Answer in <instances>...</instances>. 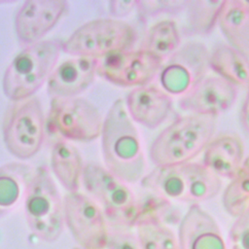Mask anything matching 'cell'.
Returning a JSON list of instances; mask_svg holds the SVG:
<instances>
[{"label": "cell", "instance_id": "5bb4252c", "mask_svg": "<svg viewBox=\"0 0 249 249\" xmlns=\"http://www.w3.org/2000/svg\"><path fill=\"white\" fill-rule=\"evenodd\" d=\"M237 92V88L225 79L206 76L180 96L178 105L189 114L215 118L233 105Z\"/></svg>", "mask_w": 249, "mask_h": 249}, {"label": "cell", "instance_id": "2e32d148", "mask_svg": "<svg viewBox=\"0 0 249 249\" xmlns=\"http://www.w3.org/2000/svg\"><path fill=\"white\" fill-rule=\"evenodd\" d=\"M180 249H227L216 220L199 204L190 205L178 229Z\"/></svg>", "mask_w": 249, "mask_h": 249}, {"label": "cell", "instance_id": "44dd1931", "mask_svg": "<svg viewBox=\"0 0 249 249\" xmlns=\"http://www.w3.org/2000/svg\"><path fill=\"white\" fill-rule=\"evenodd\" d=\"M209 68L237 87H249V60L229 44H220L210 53Z\"/></svg>", "mask_w": 249, "mask_h": 249}, {"label": "cell", "instance_id": "4316f807", "mask_svg": "<svg viewBox=\"0 0 249 249\" xmlns=\"http://www.w3.org/2000/svg\"><path fill=\"white\" fill-rule=\"evenodd\" d=\"M187 1L141 0V1H136L135 9L137 10L138 14L144 18H154L162 14L177 15L186 9Z\"/></svg>", "mask_w": 249, "mask_h": 249}, {"label": "cell", "instance_id": "8992f818", "mask_svg": "<svg viewBox=\"0 0 249 249\" xmlns=\"http://www.w3.org/2000/svg\"><path fill=\"white\" fill-rule=\"evenodd\" d=\"M82 184L115 229L127 230L136 225L138 210L133 193L106 167L95 162L85 164Z\"/></svg>", "mask_w": 249, "mask_h": 249}, {"label": "cell", "instance_id": "7a4b0ae2", "mask_svg": "<svg viewBox=\"0 0 249 249\" xmlns=\"http://www.w3.org/2000/svg\"><path fill=\"white\" fill-rule=\"evenodd\" d=\"M143 188L152 194L181 202L199 204L220 193L222 180L202 162L155 167L141 179Z\"/></svg>", "mask_w": 249, "mask_h": 249}, {"label": "cell", "instance_id": "484cf974", "mask_svg": "<svg viewBox=\"0 0 249 249\" xmlns=\"http://www.w3.org/2000/svg\"><path fill=\"white\" fill-rule=\"evenodd\" d=\"M222 202L225 210L234 218L249 207V157L226 187Z\"/></svg>", "mask_w": 249, "mask_h": 249}, {"label": "cell", "instance_id": "ffe728a7", "mask_svg": "<svg viewBox=\"0 0 249 249\" xmlns=\"http://www.w3.org/2000/svg\"><path fill=\"white\" fill-rule=\"evenodd\" d=\"M84 167L81 154L74 145L64 139L54 142L51 152V169L68 193L78 192Z\"/></svg>", "mask_w": 249, "mask_h": 249}, {"label": "cell", "instance_id": "83f0119b", "mask_svg": "<svg viewBox=\"0 0 249 249\" xmlns=\"http://www.w3.org/2000/svg\"><path fill=\"white\" fill-rule=\"evenodd\" d=\"M226 244L227 249H249V207L235 218Z\"/></svg>", "mask_w": 249, "mask_h": 249}, {"label": "cell", "instance_id": "f546056e", "mask_svg": "<svg viewBox=\"0 0 249 249\" xmlns=\"http://www.w3.org/2000/svg\"><path fill=\"white\" fill-rule=\"evenodd\" d=\"M136 7V1H110L109 10L116 18H123L130 14Z\"/></svg>", "mask_w": 249, "mask_h": 249}, {"label": "cell", "instance_id": "4dcf8cb0", "mask_svg": "<svg viewBox=\"0 0 249 249\" xmlns=\"http://www.w3.org/2000/svg\"><path fill=\"white\" fill-rule=\"evenodd\" d=\"M240 124L243 130L249 134V87L240 111Z\"/></svg>", "mask_w": 249, "mask_h": 249}, {"label": "cell", "instance_id": "5b68a950", "mask_svg": "<svg viewBox=\"0 0 249 249\" xmlns=\"http://www.w3.org/2000/svg\"><path fill=\"white\" fill-rule=\"evenodd\" d=\"M135 28L118 18H97L78 27L62 42V52L73 56L102 58L108 54L133 50Z\"/></svg>", "mask_w": 249, "mask_h": 249}, {"label": "cell", "instance_id": "3957f363", "mask_svg": "<svg viewBox=\"0 0 249 249\" xmlns=\"http://www.w3.org/2000/svg\"><path fill=\"white\" fill-rule=\"evenodd\" d=\"M213 117L188 114L175 119L153 141L149 157L157 167L190 162L213 139Z\"/></svg>", "mask_w": 249, "mask_h": 249}, {"label": "cell", "instance_id": "8fae6325", "mask_svg": "<svg viewBox=\"0 0 249 249\" xmlns=\"http://www.w3.org/2000/svg\"><path fill=\"white\" fill-rule=\"evenodd\" d=\"M210 53L200 42H188L181 46L163 63L159 80L168 94L182 96L206 77Z\"/></svg>", "mask_w": 249, "mask_h": 249}, {"label": "cell", "instance_id": "9a60e30c", "mask_svg": "<svg viewBox=\"0 0 249 249\" xmlns=\"http://www.w3.org/2000/svg\"><path fill=\"white\" fill-rule=\"evenodd\" d=\"M98 59L74 56L58 64L47 81L51 98L77 97L93 83L97 75Z\"/></svg>", "mask_w": 249, "mask_h": 249}, {"label": "cell", "instance_id": "30bf717a", "mask_svg": "<svg viewBox=\"0 0 249 249\" xmlns=\"http://www.w3.org/2000/svg\"><path fill=\"white\" fill-rule=\"evenodd\" d=\"M163 63L141 48L117 52L98 59L97 76L115 86L135 89L149 85L159 76Z\"/></svg>", "mask_w": 249, "mask_h": 249}, {"label": "cell", "instance_id": "9c48e42d", "mask_svg": "<svg viewBox=\"0 0 249 249\" xmlns=\"http://www.w3.org/2000/svg\"><path fill=\"white\" fill-rule=\"evenodd\" d=\"M49 124L64 140L89 142L100 137L104 119L99 110L83 97L51 98Z\"/></svg>", "mask_w": 249, "mask_h": 249}, {"label": "cell", "instance_id": "cb8c5ba5", "mask_svg": "<svg viewBox=\"0 0 249 249\" xmlns=\"http://www.w3.org/2000/svg\"><path fill=\"white\" fill-rule=\"evenodd\" d=\"M224 0H188L186 6L187 35H207L218 24Z\"/></svg>", "mask_w": 249, "mask_h": 249}, {"label": "cell", "instance_id": "52a82bcc", "mask_svg": "<svg viewBox=\"0 0 249 249\" xmlns=\"http://www.w3.org/2000/svg\"><path fill=\"white\" fill-rule=\"evenodd\" d=\"M26 221L40 238L53 241L63 228V200L46 165L37 167L27 184L24 195Z\"/></svg>", "mask_w": 249, "mask_h": 249}, {"label": "cell", "instance_id": "d6986e66", "mask_svg": "<svg viewBox=\"0 0 249 249\" xmlns=\"http://www.w3.org/2000/svg\"><path fill=\"white\" fill-rule=\"evenodd\" d=\"M218 26L229 45L249 60V1L224 0Z\"/></svg>", "mask_w": 249, "mask_h": 249}, {"label": "cell", "instance_id": "e0dca14e", "mask_svg": "<svg viewBox=\"0 0 249 249\" xmlns=\"http://www.w3.org/2000/svg\"><path fill=\"white\" fill-rule=\"evenodd\" d=\"M124 104L131 120L150 129L159 127L172 110L170 94L151 85L131 89Z\"/></svg>", "mask_w": 249, "mask_h": 249}, {"label": "cell", "instance_id": "277c9868", "mask_svg": "<svg viewBox=\"0 0 249 249\" xmlns=\"http://www.w3.org/2000/svg\"><path fill=\"white\" fill-rule=\"evenodd\" d=\"M62 42L42 40L24 47L7 66L3 79L4 94L13 102L33 97L56 67Z\"/></svg>", "mask_w": 249, "mask_h": 249}, {"label": "cell", "instance_id": "6da1fadb", "mask_svg": "<svg viewBox=\"0 0 249 249\" xmlns=\"http://www.w3.org/2000/svg\"><path fill=\"white\" fill-rule=\"evenodd\" d=\"M100 137L103 161L112 174L124 183L144 177L146 161L139 134L123 99L118 98L109 108Z\"/></svg>", "mask_w": 249, "mask_h": 249}, {"label": "cell", "instance_id": "d4e9b609", "mask_svg": "<svg viewBox=\"0 0 249 249\" xmlns=\"http://www.w3.org/2000/svg\"><path fill=\"white\" fill-rule=\"evenodd\" d=\"M136 228L141 249H180L178 236L158 219L140 220Z\"/></svg>", "mask_w": 249, "mask_h": 249}, {"label": "cell", "instance_id": "7c38bea8", "mask_svg": "<svg viewBox=\"0 0 249 249\" xmlns=\"http://www.w3.org/2000/svg\"><path fill=\"white\" fill-rule=\"evenodd\" d=\"M64 221L74 238L84 249H101L108 238L106 216L89 196L79 192L63 197Z\"/></svg>", "mask_w": 249, "mask_h": 249}, {"label": "cell", "instance_id": "4fadbf2b", "mask_svg": "<svg viewBox=\"0 0 249 249\" xmlns=\"http://www.w3.org/2000/svg\"><path fill=\"white\" fill-rule=\"evenodd\" d=\"M63 0H29L15 16V32L24 47L38 43L58 23L68 9Z\"/></svg>", "mask_w": 249, "mask_h": 249}, {"label": "cell", "instance_id": "ba28073f", "mask_svg": "<svg viewBox=\"0 0 249 249\" xmlns=\"http://www.w3.org/2000/svg\"><path fill=\"white\" fill-rule=\"evenodd\" d=\"M2 135L6 149L15 158L25 160L38 154L45 138V116L38 97L16 101L9 106Z\"/></svg>", "mask_w": 249, "mask_h": 249}, {"label": "cell", "instance_id": "603a6c76", "mask_svg": "<svg viewBox=\"0 0 249 249\" xmlns=\"http://www.w3.org/2000/svg\"><path fill=\"white\" fill-rule=\"evenodd\" d=\"M181 47L177 24L172 19H162L148 30L141 49L150 52L163 62Z\"/></svg>", "mask_w": 249, "mask_h": 249}, {"label": "cell", "instance_id": "ac0fdd59", "mask_svg": "<svg viewBox=\"0 0 249 249\" xmlns=\"http://www.w3.org/2000/svg\"><path fill=\"white\" fill-rule=\"evenodd\" d=\"M241 138L232 133L213 138L203 151L202 164L220 178L232 179L245 160Z\"/></svg>", "mask_w": 249, "mask_h": 249}, {"label": "cell", "instance_id": "f1b7e54d", "mask_svg": "<svg viewBox=\"0 0 249 249\" xmlns=\"http://www.w3.org/2000/svg\"><path fill=\"white\" fill-rule=\"evenodd\" d=\"M101 249H141L137 235L128 232L126 230L115 229L108 234L107 241Z\"/></svg>", "mask_w": 249, "mask_h": 249}, {"label": "cell", "instance_id": "7402d4cb", "mask_svg": "<svg viewBox=\"0 0 249 249\" xmlns=\"http://www.w3.org/2000/svg\"><path fill=\"white\" fill-rule=\"evenodd\" d=\"M33 171L23 162H7L0 166V217L9 212L25 195Z\"/></svg>", "mask_w": 249, "mask_h": 249}]
</instances>
